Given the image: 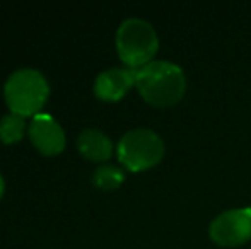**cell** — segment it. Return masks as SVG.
<instances>
[{
    "mask_svg": "<svg viewBox=\"0 0 251 249\" xmlns=\"http://www.w3.org/2000/svg\"><path fill=\"white\" fill-rule=\"evenodd\" d=\"M135 87L152 106L168 108L185 96L186 77L181 67L173 62H151L135 70Z\"/></svg>",
    "mask_w": 251,
    "mask_h": 249,
    "instance_id": "6da1fadb",
    "label": "cell"
},
{
    "mask_svg": "<svg viewBox=\"0 0 251 249\" xmlns=\"http://www.w3.org/2000/svg\"><path fill=\"white\" fill-rule=\"evenodd\" d=\"M50 94V87L38 70L21 68L10 73L3 87V96L10 113L23 118L40 114Z\"/></svg>",
    "mask_w": 251,
    "mask_h": 249,
    "instance_id": "7a4b0ae2",
    "label": "cell"
},
{
    "mask_svg": "<svg viewBox=\"0 0 251 249\" xmlns=\"http://www.w3.org/2000/svg\"><path fill=\"white\" fill-rule=\"evenodd\" d=\"M159 48L154 27L147 21L132 17L122 23L116 31V51L125 65L139 70L149 65Z\"/></svg>",
    "mask_w": 251,
    "mask_h": 249,
    "instance_id": "3957f363",
    "label": "cell"
},
{
    "mask_svg": "<svg viewBox=\"0 0 251 249\" xmlns=\"http://www.w3.org/2000/svg\"><path fill=\"white\" fill-rule=\"evenodd\" d=\"M118 160L132 173H140L161 162L164 142L152 130L137 128L125 133L116 147Z\"/></svg>",
    "mask_w": 251,
    "mask_h": 249,
    "instance_id": "277c9868",
    "label": "cell"
},
{
    "mask_svg": "<svg viewBox=\"0 0 251 249\" xmlns=\"http://www.w3.org/2000/svg\"><path fill=\"white\" fill-rule=\"evenodd\" d=\"M210 239L219 246L234 248L251 239V206L222 212L208 227Z\"/></svg>",
    "mask_w": 251,
    "mask_h": 249,
    "instance_id": "5b68a950",
    "label": "cell"
},
{
    "mask_svg": "<svg viewBox=\"0 0 251 249\" xmlns=\"http://www.w3.org/2000/svg\"><path fill=\"white\" fill-rule=\"evenodd\" d=\"M29 138L43 156H58L65 149V132L48 114H36L29 125Z\"/></svg>",
    "mask_w": 251,
    "mask_h": 249,
    "instance_id": "8992f818",
    "label": "cell"
},
{
    "mask_svg": "<svg viewBox=\"0 0 251 249\" xmlns=\"http://www.w3.org/2000/svg\"><path fill=\"white\" fill-rule=\"evenodd\" d=\"M133 86H135V70L109 68L98 75L94 84V94L101 101L115 103L122 99Z\"/></svg>",
    "mask_w": 251,
    "mask_h": 249,
    "instance_id": "52a82bcc",
    "label": "cell"
},
{
    "mask_svg": "<svg viewBox=\"0 0 251 249\" xmlns=\"http://www.w3.org/2000/svg\"><path fill=\"white\" fill-rule=\"evenodd\" d=\"M79 152L93 162H104L113 156V143L100 130H84L77 140Z\"/></svg>",
    "mask_w": 251,
    "mask_h": 249,
    "instance_id": "ba28073f",
    "label": "cell"
},
{
    "mask_svg": "<svg viewBox=\"0 0 251 249\" xmlns=\"http://www.w3.org/2000/svg\"><path fill=\"white\" fill-rule=\"evenodd\" d=\"M123 181H125L123 171L116 166H108V164L100 166L93 174L94 186L102 189V191H113V189L122 186Z\"/></svg>",
    "mask_w": 251,
    "mask_h": 249,
    "instance_id": "9c48e42d",
    "label": "cell"
},
{
    "mask_svg": "<svg viewBox=\"0 0 251 249\" xmlns=\"http://www.w3.org/2000/svg\"><path fill=\"white\" fill-rule=\"evenodd\" d=\"M24 135V118L19 114L9 113L0 120V142L10 145L23 138Z\"/></svg>",
    "mask_w": 251,
    "mask_h": 249,
    "instance_id": "30bf717a",
    "label": "cell"
},
{
    "mask_svg": "<svg viewBox=\"0 0 251 249\" xmlns=\"http://www.w3.org/2000/svg\"><path fill=\"white\" fill-rule=\"evenodd\" d=\"M3 189H5V184H3V180H2V176H0V200H2V196H3Z\"/></svg>",
    "mask_w": 251,
    "mask_h": 249,
    "instance_id": "8fae6325",
    "label": "cell"
}]
</instances>
